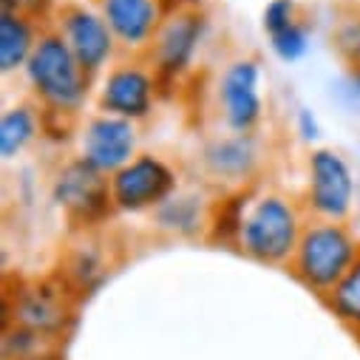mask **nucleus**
<instances>
[{
  "label": "nucleus",
  "mask_w": 360,
  "mask_h": 360,
  "mask_svg": "<svg viewBox=\"0 0 360 360\" xmlns=\"http://www.w3.org/2000/svg\"><path fill=\"white\" fill-rule=\"evenodd\" d=\"M23 71H26L29 88L46 105L49 114L71 117L85 105L88 94H91L94 77L85 74V68L77 63L74 51L68 49L60 32L40 34Z\"/></svg>",
  "instance_id": "obj_1"
},
{
  "label": "nucleus",
  "mask_w": 360,
  "mask_h": 360,
  "mask_svg": "<svg viewBox=\"0 0 360 360\" xmlns=\"http://www.w3.org/2000/svg\"><path fill=\"white\" fill-rule=\"evenodd\" d=\"M357 258H360V244L346 230V224L318 219L304 227L298 250L290 264H292L295 278L307 290L326 298L340 284V278L354 266Z\"/></svg>",
  "instance_id": "obj_2"
},
{
  "label": "nucleus",
  "mask_w": 360,
  "mask_h": 360,
  "mask_svg": "<svg viewBox=\"0 0 360 360\" xmlns=\"http://www.w3.org/2000/svg\"><path fill=\"white\" fill-rule=\"evenodd\" d=\"M301 233L304 224L295 205L281 193H264L247 207L236 244L247 258L278 266L292 261Z\"/></svg>",
  "instance_id": "obj_3"
},
{
  "label": "nucleus",
  "mask_w": 360,
  "mask_h": 360,
  "mask_svg": "<svg viewBox=\"0 0 360 360\" xmlns=\"http://www.w3.org/2000/svg\"><path fill=\"white\" fill-rule=\"evenodd\" d=\"M51 199L65 213V219L77 227H94L100 224L111 207V179L100 173L94 165H88L82 156L65 162L51 185Z\"/></svg>",
  "instance_id": "obj_4"
},
{
  "label": "nucleus",
  "mask_w": 360,
  "mask_h": 360,
  "mask_svg": "<svg viewBox=\"0 0 360 360\" xmlns=\"http://www.w3.org/2000/svg\"><path fill=\"white\" fill-rule=\"evenodd\" d=\"M173 191H176L173 167L153 153H139L111 176V199L114 207L122 213L156 210L162 202L173 196Z\"/></svg>",
  "instance_id": "obj_5"
},
{
  "label": "nucleus",
  "mask_w": 360,
  "mask_h": 360,
  "mask_svg": "<svg viewBox=\"0 0 360 360\" xmlns=\"http://www.w3.org/2000/svg\"><path fill=\"white\" fill-rule=\"evenodd\" d=\"M307 205L323 221H343L354 205V176L349 162L329 148H318L307 162Z\"/></svg>",
  "instance_id": "obj_6"
},
{
  "label": "nucleus",
  "mask_w": 360,
  "mask_h": 360,
  "mask_svg": "<svg viewBox=\"0 0 360 360\" xmlns=\"http://www.w3.org/2000/svg\"><path fill=\"white\" fill-rule=\"evenodd\" d=\"M205 32H207V20L199 9L170 12L162 20V26L150 43L153 71L165 79H176L185 71H191V65L202 49Z\"/></svg>",
  "instance_id": "obj_7"
},
{
  "label": "nucleus",
  "mask_w": 360,
  "mask_h": 360,
  "mask_svg": "<svg viewBox=\"0 0 360 360\" xmlns=\"http://www.w3.org/2000/svg\"><path fill=\"white\" fill-rule=\"evenodd\" d=\"M57 32L74 51L77 63L85 68L88 77H97L105 71L117 51V37L103 20L97 9H88L79 4H65L57 12Z\"/></svg>",
  "instance_id": "obj_8"
},
{
  "label": "nucleus",
  "mask_w": 360,
  "mask_h": 360,
  "mask_svg": "<svg viewBox=\"0 0 360 360\" xmlns=\"http://www.w3.org/2000/svg\"><path fill=\"white\" fill-rule=\"evenodd\" d=\"M156 103V74L139 63H122L114 65L97 94L100 114L122 117L131 122H139L150 117Z\"/></svg>",
  "instance_id": "obj_9"
},
{
  "label": "nucleus",
  "mask_w": 360,
  "mask_h": 360,
  "mask_svg": "<svg viewBox=\"0 0 360 360\" xmlns=\"http://www.w3.org/2000/svg\"><path fill=\"white\" fill-rule=\"evenodd\" d=\"M261 65L250 57L230 63L219 79V105L224 125L233 134H252L264 117L261 103Z\"/></svg>",
  "instance_id": "obj_10"
},
{
  "label": "nucleus",
  "mask_w": 360,
  "mask_h": 360,
  "mask_svg": "<svg viewBox=\"0 0 360 360\" xmlns=\"http://www.w3.org/2000/svg\"><path fill=\"white\" fill-rule=\"evenodd\" d=\"M82 159L100 173L114 176L131 159H136V125L122 117L97 114L82 128Z\"/></svg>",
  "instance_id": "obj_11"
},
{
  "label": "nucleus",
  "mask_w": 360,
  "mask_h": 360,
  "mask_svg": "<svg viewBox=\"0 0 360 360\" xmlns=\"http://www.w3.org/2000/svg\"><path fill=\"white\" fill-rule=\"evenodd\" d=\"M94 6L114 32L117 43L128 51L150 46L165 20L159 0H94Z\"/></svg>",
  "instance_id": "obj_12"
},
{
  "label": "nucleus",
  "mask_w": 360,
  "mask_h": 360,
  "mask_svg": "<svg viewBox=\"0 0 360 360\" xmlns=\"http://www.w3.org/2000/svg\"><path fill=\"white\" fill-rule=\"evenodd\" d=\"M65 321H68V307L60 290L49 284H34L15 295L12 326H20L26 332L54 340L65 329Z\"/></svg>",
  "instance_id": "obj_13"
},
{
  "label": "nucleus",
  "mask_w": 360,
  "mask_h": 360,
  "mask_svg": "<svg viewBox=\"0 0 360 360\" xmlns=\"http://www.w3.org/2000/svg\"><path fill=\"white\" fill-rule=\"evenodd\" d=\"M258 142L252 134H230L210 139L202 148V167L207 176H213L216 182H247L258 167Z\"/></svg>",
  "instance_id": "obj_14"
},
{
  "label": "nucleus",
  "mask_w": 360,
  "mask_h": 360,
  "mask_svg": "<svg viewBox=\"0 0 360 360\" xmlns=\"http://www.w3.org/2000/svg\"><path fill=\"white\" fill-rule=\"evenodd\" d=\"M37 40L40 34L34 18L4 9V15H0V68H4V74L26 68Z\"/></svg>",
  "instance_id": "obj_15"
},
{
  "label": "nucleus",
  "mask_w": 360,
  "mask_h": 360,
  "mask_svg": "<svg viewBox=\"0 0 360 360\" xmlns=\"http://www.w3.org/2000/svg\"><path fill=\"white\" fill-rule=\"evenodd\" d=\"M153 219H156V227L176 236H196L207 221L205 205L193 193H173L167 202H162L153 210Z\"/></svg>",
  "instance_id": "obj_16"
},
{
  "label": "nucleus",
  "mask_w": 360,
  "mask_h": 360,
  "mask_svg": "<svg viewBox=\"0 0 360 360\" xmlns=\"http://www.w3.org/2000/svg\"><path fill=\"white\" fill-rule=\"evenodd\" d=\"M43 128V120L37 117V111L32 105H15L0 117V153L4 159H15L20 156L34 139L37 131Z\"/></svg>",
  "instance_id": "obj_17"
},
{
  "label": "nucleus",
  "mask_w": 360,
  "mask_h": 360,
  "mask_svg": "<svg viewBox=\"0 0 360 360\" xmlns=\"http://www.w3.org/2000/svg\"><path fill=\"white\" fill-rule=\"evenodd\" d=\"M323 301L338 321H343L346 326L360 332V258Z\"/></svg>",
  "instance_id": "obj_18"
},
{
  "label": "nucleus",
  "mask_w": 360,
  "mask_h": 360,
  "mask_svg": "<svg viewBox=\"0 0 360 360\" xmlns=\"http://www.w3.org/2000/svg\"><path fill=\"white\" fill-rule=\"evenodd\" d=\"M269 46H273V51H276L284 63H298V60L309 51V29L298 20V23H292L290 29H284V32H278V34L269 37Z\"/></svg>",
  "instance_id": "obj_19"
},
{
  "label": "nucleus",
  "mask_w": 360,
  "mask_h": 360,
  "mask_svg": "<svg viewBox=\"0 0 360 360\" xmlns=\"http://www.w3.org/2000/svg\"><path fill=\"white\" fill-rule=\"evenodd\" d=\"M335 49H338V54L349 65L360 68V12H354V15H349V18H343L338 23V29H335Z\"/></svg>",
  "instance_id": "obj_20"
},
{
  "label": "nucleus",
  "mask_w": 360,
  "mask_h": 360,
  "mask_svg": "<svg viewBox=\"0 0 360 360\" xmlns=\"http://www.w3.org/2000/svg\"><path fill=\"white\" fill-rule=\"evenodd\" d=\"M298 20L301 18H298V4H295V0H269L264 15H261V26H264V32L269 37L284 32V29H290Z\"/></svg>",
  "instance_id": "obj_21"
},
{
  "label": "nucleus",
  "mask_w": 360,
  "mask_h": 360,
  "mask_svg": "<svg viewBox=\"0 0 360 360\" xmlns=\"http://www.w3.org/2000/svg\"><path fill=\"white\" fill-rule=\"evenodd\" d=\"M49 4H51V0H4V9L20 12V15H29V18L37 20V15H43Z\"/></svg>",
  "instance_id": "obj_22"
},
{
  "label": "nucleus",
  "mask_w": 360,
  "mask_h": 360,
  "mask_svg": "<svg viewBox=\"0 0 360 360\" xmlns=\"http://www.w3.org/2000/svg\"><path fill=\"white\" fill-rule=\"evenodd\" d=\"M298 125H301V136H304L307 142L318 139V122H315V117H312L309 111H301V114H298Z\"/></svg>",
  "instance_id": "obj_23"
},
{
  "label": "nucleus",
  "mask_w": 360,
  "mask_h": 360,
  "mask_svg": "<svg viewBox=\"0 0 360 360\" xmlns=\"http://www.w3.org/2000/svg\"><path fill=\"white\" fill-rule=\"evenodd\" d=\"M352 4H357V6H360V0H352Z\"/></svg>",
  "instance_id": "obj_24"
}]
</instances>
